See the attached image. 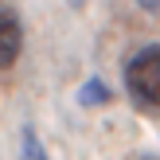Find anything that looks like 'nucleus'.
I'll use <instances>...</instances> for the list:
<instances>
[{
	"mask_svg": "<svg viewBox=\"0 0 160 160\" xmlns=\"http://www.w3.org/2000/svg\"><path fill=\"white\" fill-rule=\"evenodd\" d=\"M125 86H129L133 102L141 106H160V47H141L129 62H125Z\"/></svg>",
	"mask_w": 160,
	"mask_h": 160,
	"instance_id": "nucleus-1",
	"label": "nucleus"
},
{
	"mask_svg": "<svg viewBox=\"0 0 160 160\" xmlns=\"http://www.w3.org/2000/svg\"><path fill=\"white\" fill-rule=\"evenodd\" d=\"M67 4H70V8H82V4H86V0H67Z\"/></svg>",
	"mask_w": 160,
	"mask_h": 160,
	"instance_id": "nucleus-6",
	"label": "nucleus"
},
{
	"mask_svg": "<svg viewBox=\"0 0 160 160\" xmlns=\"http://www.w3.org/2000/svg\"><path fill=\"white\" fill-rule=\"evenodd\" d=\"M78 102H82L86 109H94V106H106L109 102V86L102 82V78H90V82L78 90Z\"/></svg>",
	"mask_w": 160,
	"mask_h": 160,
	"instance_id": "nucleus-3",
	"label": "nucleus"
},
{
	"mask_svg": "<svg viewBox=\"0 0 160 160\" xmlns=\"http://www.w3.org/2000/svg\"><path fill=\"white\" fill-rule=\"evenodd\" d=\"M20 51H23V28H20V16H16L12 8L0 4V70L16 67Z\"/></svg>",
	"mask_w": 160,
	"mask_h": 160,
	"instance_id": "nucleus-2",
	"label": "nucleus"
},
{
	"mask_svg": "<svg viewBox=\"0 0 160 160\" xmlns=\"http://www.w3.org/2000/svg\"><path fill=\"white\" fill-rule=\"evenodd\" d=\"M137 4H141V8H145V12H148V16H160V0H137Z\"/></svg>",
	"mask_w": 160,
	"mask_h": 160,
	"instance_id": "nucleus-5",
	"label": "nucleus"
},
{
	"mask_svg": "<svg viewBox=\"0 0 160 160\" xmlns=\"http://www.w3.org/2000/svg\"><path fill=\"white\" fill-rule=\"evenodd\" d=\"M20 160H47V148L39 145V137L31 129H23V141H20Z\"/></svg>",
	"mask_w": 160,
	"mask_h": 160,
	"instance_id": "nucleus-4",
	"label": "nucleus"
}]
</instances>
